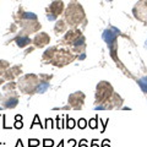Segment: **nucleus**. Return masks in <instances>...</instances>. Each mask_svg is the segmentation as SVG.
Listing matches in <instances>:
<instances>
[{
	"mask_svg": "<svg viewBox=\"0 0 147 147\" xmlns=\"http://www.w3.org/2000/svg\"><path fill=\"white\" fill-rule=\"evenodd\" d=\"M92 147H98V146L96 145V144H93V141H92Z\"/></svg>",
	"mask_w": 147,
	"mask_h": 147,
	"instance_id": "obj_20",
	"label": "nucleus"
},
{
	"mask_svg": "<svg viewBox=\"0 0 147 147\" xmlns=\"http://www.w3.org/2000/svg\"><path fill=\"white\" fill-rule=\"evenodd\" d=\"M85 142H86V140H81V142H80L79 147H87V145L85 144Z\"/></svg>",
	"mask_w": 147,
	"mask_h": 147,
	"instance_id": "obj_16",
	"label": "nucleus"
},
{
	"mask_svg": "<svg viewBox=\"0 0 147 147\" xmlns=\"http://www.w3.org/2000/svg\"><path fill=\"white\" fill-rule=\"evenodd\" d=\"M13 126H15L16 129H21L22 126H24V124H22V120H16V123L13 124Z\"/></svg>",
	"mask_w": 147,
	"mask_h": 147,
	"instance_id": "obj_15",
	"label": "nucleus"
},
{
	"mask_svg": "<svg viewBox=\"0 0 147 147\" xmlns=\"http://www.w3.org/2000/svg\"><path fill=\"white\" fill-rule=\"evenodd\" d=\"M146 48H147V40H146Z\"/></svg>",
	"mask_w": 147,
	"mask_h": 147,
	"instance_id": "obj_22",
	"label": "nucleus"
},
{
	"mask_svg": "<svg viewBox=\"0 0 147 147\" xmlns=\"http://www.w3.org/2000/svg\"><path fill=\"white\" fill-rule=\"evenodd\" d=\"M48 127L54 129V120L53 119H50V118L47 119V124H44V129H48Z\"/></svg>",
	"mask_w": 147,
	"mask_h": 147,
	"instance_id": "obj_11",
	"label": "nucleus"
},
{
	"mask_svg": "<svg viewBox=\"0 0 147 147\" xmlns=\"http://www.w3.org/2000/svg\"><path fill=\"white\" fill-rule=\"evenodd\" d=\"M15 119H16V120H22V117L21 115H16Z\"/></svg>",
	"mask_w": 147,
	"mask_h": 147,
	"instance_id": "obj_18",
	"label": "nucleus"
},
{
	"mask_svg": "<svg viewBox=\"0 0 147 147\" xmlns=\"http://www.w3.org/2000/svg\"><path fill=\"white\" fill-rule=\"evenodd\" d=\"M54 146V141L52 139H44L43 140V147H52Z\"/></svg>",
	"mask_w": 147,
	"mask_h": 147,
	"instance_id": "obj_10",
	"label": "nucleus"
},
{
	"mask_svg": "<svg viewBox=\"0 0 147 147\" xmlns=\"http://www.w3.org/2000/svg\"><path fill=\"white\" fill-rule=\"evenodd\" d=\"M77 125H79L80 129H85L86 125H87V124H86V120H85V119H80V120H79V124H77Z\"/></svg>",
	"mask_w": 147,
	"mask_h": 147,
	"instance_id": "obj_13",
	"label": "nucleus"
},
{
	"mask_svg": "<svg viewBox=\"0 0 147 147\" xmlns=\"http://www.w3.org/2000/svg\"><path fill=\"white\" fill-rule=\"evenodd\" d=\"M108 1H112V0H108Z\"/></svg>",
	"mask_w": 147,
	"mask_h": 147,
	"instance_id": "obj_23",
	"label": "nucleus"
},
{
	"mask_svg": "<svg viewBox=\"0 0 147 147\" xmlns=\"http://www.w3.org/2000/svg\"><path fill=\"white\" fill-rule=\"evenodd\" d=\"M16 104H17V99L11 98L10 100H9V102L5 103V107H7V108H12V107H15Z\"/></svg>",
	"mask_w": 147,
	"mask_h": 147,
	"instance_id": "obj_9",
	"label": "nucleus"
},
{
	"mask_svg": "<svg viewBox=\"0 0 147 147\" xmlns=\"http://www.w3.org/2000/svg\"><path fill=\"white\" fill-rule=\"evenodd\" d=\"M66 13H67L66 17H67V20L70 21V24H77V22H80L85 16L84 11H82V9L79 5H71L69 7Z\"/></svg>",
	"mask_w": 147,
	"mask_h": 147,
	"instance_id": "obj_2",
	"label": "nucleus"
},
{
	"mask_svg": "<svg viewBox=\"0 0 147 147\" xmlns=\"http://www.w3.org/2000/svg\"><path fill=\"white\" fill-rule=\"evenodd\" d=\"M102 147H110L109 145H104V146H102Z\"/></svg>",
	"mask_w": 147,
	"mask_h": 147,
	"instance_id": "obj_21",
	"label": "nucleus"
},
{
	"mask_svg": "<svg viewBox=\"0 0 147 147\" xmlns=\"http://www.w3.org/2000/svg\"><path fill=\"white\" fill-rule=\"evenodd\" d=\"M139 85L141 87V90L147 93V77H142L141 80H139Z\"/></svg>",
	"mask_w": 147,
	"mask_h": 147,
	"instance_id": "obj_5",
	"label": "nucleus"
},
{
	"mask_svg": "<svg viewBox=\"0 0 147 147\" xmlns=\"http://www.w3.org/2000/svg\"><path fill=\"white\" fill-rule=\"evenodd\" d=\"M119 34V31L115 28H108L103 32V39L108 43L109 47H112V44H115V38Z\"/></svg>",
	"mask_w": 147,
	"mask_h": 147,
	"instance_id": "obj_3",
	"label": "nucleus"
},
{
	"mask_svg": "<svg viewBox=\"0 0 147 147\" xmlns=\"http://www.w3.org/2000/svg\"><path fill=\"white\" fill-rule=\"evenodd\" d=\"M49 88V84L48 82H42V84H39L38 86L36 87V92H38V93H44L45 91Z\"/></svg>",
	"mask_w": 147,
	"mask_h": 147,
	"instance_id": "obj_4",
	"label": "nucleus"
},
{
	"mask_svg": "<svg viewBox=\"0 0 147 147\" xmlns=\"http://www.w3.org/2000/svg\"><path fill=\"white\" fill-rule=\"evenodd\" d=\"M63 146H64V140H61V141H60V144H59V146H58V147H63Z\"/></svg>",
	"mask_w": 147,
	"mask_h": 147,
	"instance_id": "obj_19",
	"label": "nucleus"
},
{
	"mask_svg": "<svg viewBox=\"0 0 147 147\" xmlns=\"http://www.w3.org/2000/svg\"><path fill=\"white\" fill-rule=\"evenodd\" d=\"M28 145H30V147H37V146H38L39 145V141L38 140H37V139H30L28 140Z\"/></svg>",
	"mask_w": 147,
	"mask_h": 147,
	"instance_id": "obj_12",
	"label": "nucleus"
},
{
	"mask_svg": "<svg viewBox=\"0 0 147 147\" xmlns=\"http://www.w3.org/2000/svg\"><path fill=\"white\" fill-rule=\"evenodd\" d=\"M16 43L20 45V47H25V45H27L30 43V39L28 38H22V37H18V38L16 39Z\"/></svg>",
	"mask_w": 147,
	"mask_h": 147,
	"instance_id": "obj_6",
	"label": "nucleus"
},
{
	"mask_svg": "<svg viewBox=\"0 0 147 147\" xmlns=\"http://www.w3.org/2000/svg\"><path fill=\"white\" fill-rule=\"evenodd\" d=\"M132 13L139 21L147 24V0H140L132 9Z\"/></svg>",
	"mask_w": 147,
	"mask_h": 147,
	"instance_id": "obj_1",
	"label": "nucleus"
},
{
	"mask_svg": "<svg viewBox=\"0 0 147 147\" xmlns=\"http://www.w3.org/2000/svg\"><path fill=\"white\" fill-rule=\"evenodd\" d=\"M66 120H67V124H66V129H74L76 125V121L74 120V119L66 117Z\"/></svg>",
	"mask_w": 147,
	"mask_h": 147,
	"instance_id": "obj_7",
	"label": "nucleus"
},
{
	"mask_svg": "<svg viewBox=\"0 0 147 147\" xmlns=\"http://www.w3.org/2000/svg\"><path fill=\"white\" fill-rule=\"evenodd\" d=\"M90 126H91L92 129H96V127H97V120H96V119H91V120H90Z\"/></svg>",
	"mask_w": 147,
	"mask_h": 147,
	"instance_id": "obj_14",
	"label": "nucleus"
},
{
	"mask_svg": "<svg viewBox=\"0 0 147 147\" xmlns=\"http://www.w3.org/2000/svg\"><path fill=\"white\" fill-rule=\"evenodd\" d=\"M34 125H39V126L42 127V129H44V125H43V124L39 121V118H38V115H36V117H34V119H33V123L31 124V129L33 127Z\"/></svg>",
	"mask_w": 147,
	"mask_h": 147,
	"instance_id": "obj_8",
	"label": "nucleus"
},
{
	"mask_svg": "<svg viewBox=\"0 0 147 147\" xmlns=\"http://www.w3.org/2000/svg\"><path fill=\"white\" fill-rule=\"evenodd\" d=\"M15 147H25V146L22 145V141H21L20 139H18V140H17V145H16Z\"/></svg>",
	"mask_w": 147,
	"mask_h": 147,
	"instance_id": "obj_17",
	"label": "nucleus"
}]
</instances>
